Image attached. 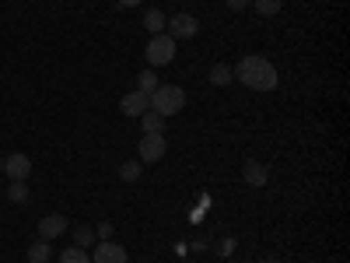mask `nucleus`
I'll list each match as a JSON object with an SVG mask.
<instances>
[{
	"label": "nucleus",
	"mask_w": 350,
	"mask_h": 263,
	"mask_svg": "<svg viewBox=\"0 0 350 263\" xmlns=\"http://www.w3.org/2000/svg\"><path fill=\"white\" fill-rule=\"evenodd\" d=\"M74 246H77V249L95 246V228H92V225H77V231H74Z\"/></svg>",
	"instance_id": "obj_16"
},
{
	"label": "nucleus",
	"mask_w": 350,
	"mask_h": 263,
	"mask_svg": "<svg viewBox=\"0 0 350 263\" xmlns=\"http://www.w3.org/2000/svg\"><path fill=\"white\" fill-rule=\"evenodd\" d=\"M235 77L252 88V92H273L277 88V67L267 60V56H242V64L235 67Z\"/></svg>",
	"instance_id": "obj_1"
},
{
	"label": "nucleus",
	"mask_w": 350,
	"mask_h": 263,
	"mask_svg": "<svg viewBox=\"0 0 350 263\" xmlns=\"http://www.w3.org/2000/svg\"><path fill=\"white\" fill-rule=\"evenodd\" d=\"M4 172L11 175V183H25V179H28V172H32V158L18 151V155L4 158Z\"/></svg>",
	"instance_id": "obj_7"
},
{
	"label": "nucleus",
	"mask_w": 350,
	"mask_h": 263,
	"mask_svg": "<svg viewBox=\"0 0 350 263\" xmlns=\"http://www.w3.org/2000/svg\"><path fill=\"white\" fill-rule=\"evenodd\" d=\"M140 127H144V134H165V116H158L154 109H148L140 116Z\"/></svg>",
	"instance_id": "obj_11"
},
{
	"label": "nucleus",
	"mask_w": 350,
	"mask_h": 263,
	"mask_svg": "<svg viewBox=\"0 0 350 263\" xmlns=\"http://www.w3.org/2000/svg\"><path fill=\"white\" fill-rule=\"evenodd\" d=\"M64 231H67V218H64V214H49V218L39 221V239H46V242L60 239Z\"/></svg>",
	"instance_id": "obj_9"
},
{
	"label": "nucleus",
	"mask_w": 350,
	"mask_h": 263,
	"mask_svg": "<svg viewBox=\"0 0 350 263\" xmlns=\"http://www.w3.org/2000/svg\"><path fill=\"white\" fill-rule=\"evenodd\" d=\"M120 109H123V116H140L151 109V95H144V92H130V95H123V102H120Z\"/></svg>",
	"instance_id": "obj_8"
},
{
	"label": "nucleus",
	"mask_w": 350,
	"mask_h": 263,
	"mask_svg": "<svg viewBox=\"0 0 350 263\" xmlns=\"http://www.w3.org/2000/svg\"><path fill=\"white\" fill-rule=\"evenodd\" d=\"M144 0H120V8H140Z\"/></svg>",
	"instance_id": "obj_24"
},
{
	"label": "nucleus",
	"mask_w": 350,
	"mask_h": 263,
	"mask_svg": "<svg viewBox=\"0 0 350 263\" xmlns=\"http://www.w3.org/2000/svg\"><path fill=\"white\" fill-rule=\"evenodd\" d=\"M95 236H98V239H112V225H109V221H98V225H95Z\"/></svg>",
	"instance_id": "obj_21"
},
{
	"label": "nucleus",
	"mask_w": 350,
	"mask_h": 263,
	"mask_svg": "<svg viewBox=\"0 0 350 263\" xmlns=\"http://www.w3.org/2000/svg\"><path fill=\"white\" fill-rule=\"evenodd\" d=\"M165 32H168L175 42H179V39H193V36L200 32V21H196L193 14H175V18H168Z\"/></svg>",
	"instance_id": "obj_4"
},
{
	"label": "nucleus",
	"mask_w": 350,
	"mask_h": 263,
	"mask_svg": "<svg viewBox=\"0 0 350 263\" xmlns=\"http://www.w3.org/2000/svg\"><path fill=\"white\" fill-rule=\"evenodd\" d=\"M168 151L165 134H144L140 137V162H161Z\"/></svg>",
	"instance_id": "obj_5"
},
{
	"label": "nucleus",
	"mask_w": 350,
	"mask_h": 263,
	"mask_svg": "<svg viewBox=\"0 0 350 263\" xmlns=\"http://www.w3.org/2000/svg\"><path fill=\"white\" fill-rule=\"evenodd\" d=\"M175 42L168 32H161V36H151V42H148V64L151 67H165V64H172L175 60Z\"/></svg>",
	"instance_id": "obj_3"
},
{
	"label": "nucleus",
	"mask_w": 350,
	"mask_h": 263,
	"mask_svg": "<svg viewBox=\"0 0 350 263\" xmlns=\"http://www.w3.org/2000/svg\"><path fill=\"white\" fill-rule=\"evenodd\" d=\"M224 4H228L231 11H245V8H252V0H224Z\"/></svg>",
	"instance_id": "obj_22"
},
{
	"label": "nucleus",
	"mask_w": 350,
	"mask_h": 263,
	"mask_svg": "<svg viewBox=\"0 0 350 263\" xmlns=\"http://www.w3.org/2000/svg\"><path fill=\"white\" fill-rule=\"evenodd\" d=\"M60 263H92V256H88V249H77V246H67L60 253Z\"/></svg>",
	"instance_id": "obj_18"
},
{
	"label": "nucleus",
	"mask_w": 350,
	"mask_h": 263,
	"mask_svg": "<svg viewBox=\"0 0 350 263\" xmlns=\"http://www.w3.org/2000/svg\"><path fill=\"white\" fill-rule=\"evenodd\" d=\"M126 260H130L126 249L120 242H112V239H102L92 253V263H126Z\"/></svg>",
	"instance_id": "obj_6"
},
{
	"label": "nucleus",
	"mask_w": 350,
	"mask_h": 263,
	"mask_svg": "<svg viewBox=\"0 0 350 263\" xmlns=\"http://www.w3.org/2000/svg\"><path fill=\"white\" fill-rule=\"evenodd\" d=\"M183 105H186V92L179 84H158L154 92H151V109L158 112V116H175V112H183Z\"/></svg>",
	"instance_id": "obj_2"
},
{
	"label": "nucleus",
	"mask_w": 350,
	"mask_h": 263,
	"mask_svg": "<svg viewBox=\"0 0 350 263\" xmlns=\"http://www.w3.org/2000/svg\"><path fill=\"white\" fill-rule=\"evenodd\" d=\"M231 263H239V260H231Z\"/></svg>",
	"instance_id": "obj_27"
},
{
	"label": "nucleus",
	"mask_w": 350,
	"mask_h": 263,
	"mask_svg": "<svg viewBox=\"0 0 350 263\" xmlns=\"http://www.w3.org/2000/svg\"><path fill=\"white\" fill-rule=\"evenodd\" d=\"M8 197H11L14 203H25V200H28V186H25V183H11V186H8Z\"/></svg>",
	"instance_id": "obj_20"
},
{
	"label": "nucleus",
	"mask_w": 350,
	"mask_h": 263,
	"mask_svg": "<svg viewBox=\"0 0 350 263\" xmlns=\"http://www.w3.org/2000/svg\"><path fill=\"white\" fill-rule=\"evenodd\" d=\"M242 175H245V183L249 186H267V179H270V168L262 165V162H245V168H242Z\"/></svg>",
	"instance_id": "obj_10"
},
{
	"label": "nucleus",
	"mask_w": 350,
	"mask_h": 263,
	"mask_svg": "<svg viewBox=\"0 0 350 263\" xmlns=\"http://www.w3.org/2000/svg\"><path fill=\"white\" fill-rule=\"evenodd\" d=\"M28 263H49V242L46 239H36L28 246Z\"/></svg>",
	"instance_id": "obj_14"
},
{
	"label": "nucleus",
	"mask_w": 350,
	"mask_h": 263,
	"mask_svg": "<svg viewBox=\"0 0 350 263\" xmlns=\"http://www.w3.org/2000/svg\"><path fill=\"white\" fill-rule=\"evenodd\" d=\"M259 263H280V260H277V256H262Z\"/></svg>",
	"instance_id": "obj_25"
},
{
	"label": "nucleus",
	"mask_w": 350,
	"mask_h": 263,
	"mask_svg": "<svg viewBox=\"0 0 350 263\" xmlns=\"http://www.w3.org/2000/svg\"><path fill=\"white\" fill-rule=\"evenodd\" d=\"M252 8H256L262 18H270V14H277V11L284 8V0H252Z\"/></svg>",
	"instance_id": "obj_19"
},
{
	"label": "nucleus",
	"mask_w": 350,
	"mask_h": 263,
	"mask_svg": "<svg viewBox=\"0 0 350 263\" xmlns=\"http://www.w3.org/2000/svg\"><path fill=\"white\" fill-rule=\"evenodd\" d=\"M231 249H235V239H224V242H221V253L231 256Z\"/></svg>",
	"instance_id": "obj_23"
},
{
	"label": "nucleus",
	"mask_w": 350,
	"mask_h": 263,
	"mask_svg": "<svg viewBox=\"0 0 350 263\" xmlns=\"http://www.w3.org/2000/svg\"><path fill=\"white\" fill-rule=\"evenodd\" d=\"M144 25H148V32H151V36H161V32H165V25H168V18L154 8V11L144 14Z\"/></svg>",
	"instance_id": "obj_13"
},
{
	"label": "nucleus",
	"mask_w": 350,
	"mask_h": 263,
	"mask_svg": "<svg viewBox=\"0 0 350 263\" xmlns=\"http://www.w3.org/2000/svg\"><path fill=\"white\" fill-rule=\"evenodd\" d=\"M231 81H235V71H231L228 64H214V67H211V84H214V88H224V84H231Z\"/></svg>",
	"instance_id": "obj_12"
},
{
	"label": "nucleus",
	"mask_w": 350,
	"mask_h": 263,
	"mask_svg": "<svg viewBox=\"0 0 350 263\" xmlns=\"http://www.w3.org/2000/svg\"><path fill=\"white\" fill-rule=\"evenodd\" d=\"M140 172H144V162H123V165H120V179H123V183H137Z\"/></svg>",
	"instance_id": "obj_17"
},
{
	"label": "nucleus",
	"mask_w": 350,
	"mask_h": 263,
	"mask_svg": "<svg viewBox=\"0 0 350 263\" xmlns=\"http://www.w3.org/2000/svg\"><path fill=\"white\" fill-rule=\"evenodd\" d=\"M0 172H4V155H0Z\"/></svg>",
	"instance_id": "obj_26"
},
{
	"label": "nucleus",
	"mask_w": 350,
	"mask_h": 263,
	"mask_svg": "<svg viewBox=\"0 0 350 263\" xmlns=\"http://www.w3.org/2000/svg\"><path fill=\"white\" fill-rule=\"evenodd\" d=\"M158 84H161V81H158L154 71H140V74H137V92H144V95H151Z\"/></svg>",
	"instance_id": "obj_15"
}]
</instances>
